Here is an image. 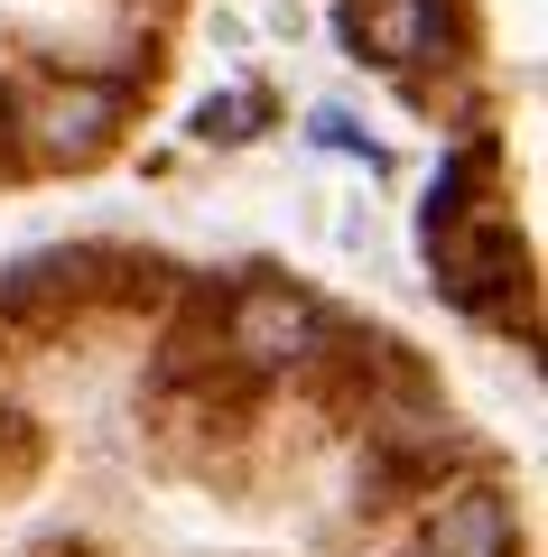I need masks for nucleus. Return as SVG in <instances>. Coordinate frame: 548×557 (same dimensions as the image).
Returning a JSON list of instances; mask_svg holds the SVG:
<instances>
[{"label": "nucleus", "instance_id": "1", "mask_svg": "<svg viewBox=\"0 0 548 557\" xmlns=\"http://www.w3.org/2000/svg\"><path fill=\"white\" fill-rule=\"evenodd\" d=\"M307 344H316V307L297 298V288H279V278L242 288L233 317H223V354H233L242 372H289Z\"/></svg>", "mask_w": 548, "mask_h": 557}, {"label": "nucleus", "instance_id": "2", "mask_svg": "<svg viewBox=\"0 0 548 557\" xmlns=\"http://www.w3.org/2000/svg\"><path fill=\"white\" fill-rule=\"evenodd\" d=\"M112 121H121V102L102 84H47L28 102V149L38 159H94L102 139H112Z\"/></svg>", "mask_w": 548, "mask_h": 557}, {"label": "nucleus", "instance_id": "3", "mask_svg": "<svg viewBox=\"0 0 548 557\" xmlns=\"http://www.w3.org/2000/svg\"><path fill=\"white\" fill-rule=\"evenodd\" d=\"M418 557H511V502L502 493H455L428 511V539H418Z\"/></svg>", "mask_w": 548, "mask_h": 557}, {"label": "nucleus", "instance_id": "4", "mask_svg": "<svg viewBox=\"0 0 548 557\" xmlns=\"http://www.w3.org/2000/svg\"><path fill=\"white\" fill-rule=\"evenodd\" d=\"M428 20H437L428 0H373V10H353L344 28H353V47H373L381 65H410L418 47H428Z\"/></svg>", "mask_w": 548, "mask_h": 557}, {"label": "nucleus", "instance_id": "5", "mask_svg": "<svg viewBox=\"0 0 548 557\" xmlns=\"http://www.w3.org/2000/svg\"><path fill=\"white\" fill-rule=\"evenodd\" d=\"M511 270H521V251H511V233H502V223H484V233L447 242V278L465 288V298H474V288H492V278H511Z\"/></svg>", "mask_w": 548, "mask_h": 557}]
</instances>
